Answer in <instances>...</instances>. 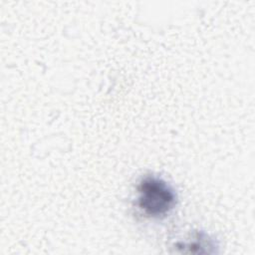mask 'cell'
I'll return each instance as SVG.
<instances>
[{
    "mask_svg": "<svg viewBox=\"0 0 255 255\" xmlns=\"http://www.w3.org/2000/svg\"><path fill=\"white\" fill-rule=\"evenodd\" d=\"M176 194L162 178L143 176L137 184V206L151 218L165 217L175 206Z\"/></svg>",
    "mask_w": 255,
    "mask_h": 255,
    "instance_id": "cell-1",
    "label": "cell"
}]
</instances>
